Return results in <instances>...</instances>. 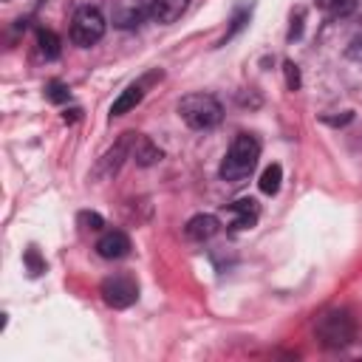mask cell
<instances>
[{
	"label": "cell",
	"mask_w": 362,
	"mask_h": 362,
	"mask_svg": "<svg viewBox=\"0 0 362 362\" xmlns=\"http://www.w3.org/2000/svg\"><path fill=\"white\" fill-rule=\"evenodd\" d=\"M105 17L99 8L93 6H79L71 17V40L79 45V48H90L96 45L102 37H105Z\"/></svg>",
	"instance_id": "obj_4"
},
{
	"label": "cell",
	"mask_w": 362,
	"mask_h": 362,
	"mask_svg": "<svg viewBox=\"0 0 362 362\" xmlns=\"http://www.w3.org/2000/svg\"><path fill=\"white\" fill-rule=\"evenodd\" d=\"M79 113H82V110H79V107H74L71 113H65V122H74V119H79Z\"/></svg>",
	"instance_id": "obj_23"
},
{
	"label": "cell",
	"mask_w": 362,
	"mask_h": 362,
	"mask_svg": "<svg viewBox=\"0 0 362 362\" xmlns=\"http://www.w3.org/2000/svg\"><path fill=\"white\" fill-rule=\"evenodd\" d=\"M178 116L192 130H209L223 119V107L212 93H187L178 102Z\"/></svg>",
	"instance_id": "obj_2"
},
{
	"label": "cell",
	"mask_w": 362,
	"mask_h": 362,
	"mask_svg": "<svg viewBox=\"0 0 362 362\" xmlns=\"http://www.w3.org/2000/svg\"><path fill=\"white\" fill-rule=\"evenodd\" d=\"M314 6L325 17H348L356 8V0H314Z\"/></svg>",
	"instance_id": "obj_14"
},
{
	"label": "cell",
	"mask_w": 362,
	"mask_h": 362,
	"mask_svg": "<svg viewBox=\"0 0 362 362\" xmlns=\"http://www.w3.org/2000/svg\"><path fill=\"white\" fill-rule=\"evenodd\" d=\"M161 156H164V153H161L147 136H139V139H136V144H133V158H136L139 167H153V164L161 161Z\"/></svg>",
	"instance_id": "obj_13"
},
{
	"label": "cell",
	"mask_w": 362,
	"mask_h": 362,
	"mask_svg": "<svg viewBox=\"0 0 362 362\" xmlns=\"http://www.w3.org/2000/svg\"><path fill=\"white\" fill-rule=\"evenodd\" d=\"M153 0H116L113 6V25L116 28H136L144 17H150Z\"/></svg>",
	"instance_id": "obj_7"
},
{
	"label": "cell",
	"mask_w": 362,
	"mask_h": 362,
	"mask_svg": "<svg viewBox=\"0 0 362 362\" xmlns=\"http://www.w3.org/2000/svg\"><path fill=\"white\" fill-rule=\"evenodd\" d=\"M96 252L105 260H119L124 255H130V238L122 229H107L102 232V238L96 240Z\"/></svg>",
	"instance_id": "obj_9"
},
{
	"label": "cell",
	"mask_w": 362,
	"mask_h": 362,
	"mask_svg": "<svg viewBox=\"0 0 362 362\" xmlns=\"http://www.w3.org/2000/svg\"><path fill=\"white\" fill-rule=\"evenodd\" d=\"M280 181H283V167H280V164H269V167L260 173L257 187H260V192L274 195V192L280 189Z\"/></svg>",
	"instance_id": "obj_16"
},
{
	"label": "cell",
	"mask_w": 362,
	"mask_h": 362,
	"mask_svg": "<svg viewBox=\"0 0 362 362\" xmlns=\"http://www.w3.org/2000/svg\"><path fill=\"white\" fill-rule=\"evenodd\" d=\"M187 6H189V0H153L150 3V17L161 25H170L187 11Z\"/></svg>",
	"instance_id": "obj_11"
},
{
	"label": "cell",
	"mask_w": 362,
	"mask_h": 362,
	"mask_svg": "<svg viewBox=\"0 0 362 362\" xmlns=\"http://www.w3.org/2000/svg\"><path fill=\"white\" fill-rule=\"evenodd\" d=\"M223 215L229 218V226L238 232V229H252V226L257 223L260 209H257V201H255V198H240V201L229 204V206L223 209Z\"/></svg>",
	"instance_id": "obj_8"
},
{
	"label": "cell",
	"mask_w": 362,
	"mask_h": 362,
	"mask_svg": "<svg viewBox=\"0 0 362 362\" xmlns=\"http://www.w3.org/2000/svg\"><path fill=\"white\" fill-rule=\"evenodd\" d=\"M136 139H139V133H122L119 136V141L96 161V167H93V178H113L116 173H119V167L124 164V158H133V144H136Z\"/></svg>",
	"instance_id": "obj_6"
},
{
	"label": "cell",
	"mask_w": 362,
	"mask_h": 362,
	"mask_svg": "<svg viewBox=\"0 0 362 362\" xmlns=\"http://www.w3.org/2000/svg\"><path fill=\"white\" fill-rule=\"evenodd\" d=\"M45 96L51 99V102H68V96H71V90H68V85H62V82H57V79H51L48 85H45Z\"/></svg>",
	"instance_id": "obj_19"
},
{
	"label": "cell",
	"mask_w": 362,
	"mask_h": 362,
	"mask_svg": "<svg viewBox=\"0 0 362 362\" xmlns=\"http://www.w3.org/2000/svg\"><path fill=\"white\" fill-rule=\"evenodd\" d=\"M246 20H249V8H238V11H235V17H232V28H229V31H226V37H223V40H221V42H226V40H229V37H232V34H235V31H240V28H243V23H246Z\"/></svg>",
	"instance_id": "obj_21"
},
{
	"label": "cell",
	"mask_w": 362,
	"mask_h": 362,
	"mask_svg": "<svg viewBox=\"0 0 362 362\" xmlns=\"http://www.w3.org/2000/svg\"><path fill=\"white\" fill-rule=\"evenodd\" d=\"M314 334L325 348H345L356 337V322L345 308H328L317 317Z\"/></svg>",
	"instance_id": "obj_3"
},
{
	"label": "cell",
	"mask_w": 362,
	"mask_h": 362,
	"mask_svg": "<svg viewBox=\"0 0 362 362\" xmlns=\"http://www.w3.org/2000/svg\"><path fill=\"white\" fill-rule=\"evenodd\" d=\"M141 96H144V88H141V82H133V85H127L119 96H116V102L110 105V116H124L127 110H133L139 102H141Z\"/></svg>",
	"instance_id": "obj_12"
},
{
	"label": "cell",
	"mask_w": 362,
	"mask_h": 362,
	"mask_svg": "<svg viewBox=\"0 0 362 362\" xmlns=\"http://www.w3.org/2000/svg\"><path fill=\"white\" fill-rule=\"evenodd\" d=\"M283 68H286V85H288V90H297L300 88V71H297V65L291 59H286Z\"/></svg>",
	"instance_id": "obj_20"
},
{
	"label": "cell",
	"mask_w": 362,
	"mask_h": 362,
	"mask_svg": "<svg viewBox=\"0 0 362 362\" xmlns=\"http://www.w3.org/2000/svg\"><path fill=\"white\" fill-rule=\"evenodd\" d=\"M23 260H25V269H28V274H31V277H37V274H42V272H45V260L40 257L37 246H28V249H25V255H23Z\"/></svg>",
	"instance_id": "obj_17"
},
{
	"label": "cell",
	"mask_w": 362,
	"mask_h": 362,
	"mask_svg": "<svg viewBox=\"0 0 362 362\" xmlns=\"http://www.w3.org/2000/svg\"><path fill=\"white\" fill-rule=\"evenodd\" d=\"M99 291H102V300L110 308H127V305H133L139 300V283L130 274H124V272L105 277Z\"/></svg>",
	"instance_id": "obj_5"
},
{
	"label": "cell",
	"mask_w": 362,
	"mask_h": 362,
	"mask_svg": "<svg viewBox=\"0 0 362 362\" xmlns=\"http://www.w3.org/2000/svg\"><path fill=\"white\" fill-rule=\"evenodd\" d=\"M348 57L356 59V62H362V31H356V34L351 37V42H348Z\"/></svg>",
	"instance_id": "obj_22"
},
{
	"label": "cell",
	"mask_w": 362,
	"mask_h": 362,
	"mask_svg": "<svg viewBox=\"0 0 362 362\" xmlns=\"http://www.w3.org/2000/svg\"><path fill=\"white\" fill-rule=\"evenodd\" d=\"M257 158H260V141L252 136V133H238L221 161V178L223 181H243L255 167H257Z\"/></svg>",
	"instance_id": "obj_1"
},
{
	"label": "cell",
	"mask_w": 362,
	"mask_h": 362,
	"mask_svg": "<svg viewBox=\"0 0 362 362\" xmlns=\"http://www.w3.org/2000/svg\"><path fill=\"white\" fill-rule=\"evenodd\" d=\"M76 221H79V226H82L85 232H102V226H105V218H102L99 212H88V209L79 212Z\"/></svg>",
	"instance_id": "obj_18"
},
{
	"label": "cell",
	"mask_w": 362,
	"mask_h": 362,
	"mask_svg": "<svg viewBox=\"0 0 362 362\" xmlns=\"http://www.w3.org/2000/svg\"><path fill=\"white\" fill-rule=\"evenodd\" d=\"M37 51L45 57V59H57L59 57V37L48 28H40L37 31Z\"/></svg>",
	"instance_id": "obj_15"
},
{
	"label": "cell",
	"mask_w": 362,
	"mask_h": 362,
	"mask_svg": "<svg viewBox=\"0 0 362 362\" xmlns=\"http://www.w3.org/2000/svg\"><path fill=\"white\" fill-rule=\"evenodd\" d=\"M218 232H221V221H218V215H209V212L192 215V218L187 221V226H184V235H187L189 240H198V243L215 238Z\"/></svg>",
	"instance_id": "obj_10"
}]
</instances>
